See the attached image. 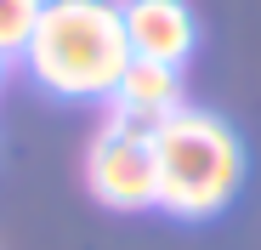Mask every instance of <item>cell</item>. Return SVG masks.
I'll use <instances>...</instances> for the list:
<instances>
[{
    "mask_svg": "<svg viewBox=\"0 0 261 250\" xmlns=\"http://www.w3.org/2000/svg\"><path fill=\"white\" fill-rule=\"evenodd\" d=\"M159 165V211L176 222L222 216L244 188V142L227 131V119L204 108H182L153 131Z\"/></svg>",
    "mask_w": 261,
    "mask_h": 250,
    "instance_id": "obj_2",
    "label": "cell"
},
{
    "mask_svg": "<svg viewBox=\"0 0 261 250\" xmlns=\"http://www.w3.org/2000/svg\"><path fill=\"white\" fill-rule=\"evenodd\" d=\"M119 17H125V40L137 63L182 68L199 46V23L188 12V0H119Z\"/></svg>",
    "mask_w": 261,
    "mask_h": 250,
    "instance_id": "obj_5",
    "label": "cell"
},
{
    "mask_svg": "<svg viewBox=\"0 0 261 250\" xmlns=\"http://www.w3.org/2000/svg\"><path fill=\"white\" fill-rule=\"evenodd\" d=\"M23 63L51 97L108 103L130 68L119 0H46Z\"/></svg>",
    "mask_w": 261,
    "mask_h": 250,
    "instance_id": "obj_1",
    "label": "cell"
},
{
    "mask_svg": "<svg viewBox=\"0 0 261 250\" xmlns=\"http://www.w3.org/2000/svg\"><path fill=\"white\" fill-rule=\"evenodd\" d=\"M182 68H165V63H137L130 57L119 91L102 103V119L119 125V131H137V137H153L170 114H182Z\"/></svg>",
    "mask_w": 261,
    "mask_h": 250,
    "instance_id": "obj_4",
    "label": "cell"
},
{
    "mask_svg": "<svg viewBox=\"0 0 261 250\" xmlns=\"http://www.w3.org/2000/svg\"><path fill=\"white\" fill-rule=\"evenodd\" d=\"M40 12H46V0H0V57L6 63L29 52Z\"/></svg>",
    "mask_w": 261,
    "mask_h": 250,
    "instance_id": "obj_6",
    "label": "cell"
},
{
    "mask_svg": "<svg viewBox=\"0 0 261 250\" xmlns=\"http://www.w3.org/2000/svg\"><path fill=\"white\" fill-rule=\"evenodd\" d=\"M0 80H6V57H0Z\"/></svg>",
    "mask_w": 261,
    "mask_h": 250,
    "instance_id": "obj_7",
    "label": "cell"
},
{
    "mask_svg": "<svg viewBox=\"0 0 261 250\" xmlns=\"http://www.w3.org/2000/svg\"><path fill=\"white\" fill-rule=\"evenodd\" d=\"M85 182H91V199L108 205V211H159V165H153V137L119 131V125L102 119V131L91 137V154H85Z\"/></svg>",
    "mask_w": 261,
    "mask_h": 250,
    "instance_id": "obj_3",
    "label": "cell"
}]
</instances>
